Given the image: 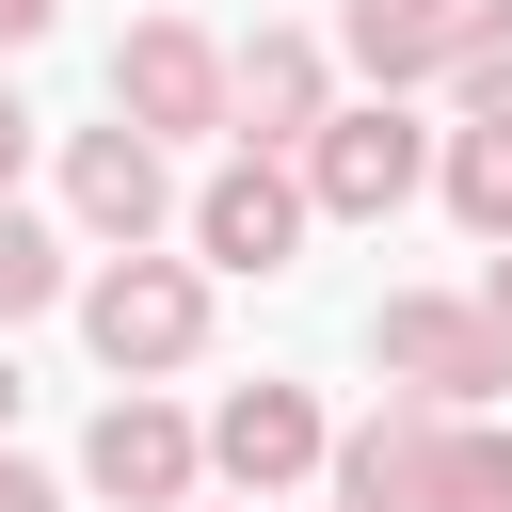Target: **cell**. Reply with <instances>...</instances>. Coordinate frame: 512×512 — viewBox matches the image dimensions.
I'll use <instances>...</instances> for the list:
<instances>
[{
	"instance_id": "cell-1",
	"label": "cell",
	"mask_w": 512,
	"mask_h": 512,
	"mask_svg": "<svg viewBox=\"0 0 512 512\" xmlns=\"http://www.w3.org/2000/svg\"><path fill=\"white\" fill-rule=\"evenodd\" d=\"M64 304H80V336H96V368H112V384H176V368L208 352V272H192V256H160V240L96 256Z\"/></svg>"
},
{
	"instance_id": "cell-2",
	"label": "cell",
	"mask_w": 512,
	"mask_h": 512,
	"mask_svg": "<svg viewBox=\"0 0 512 512\" xmlns=\"http://www.w3.org/2000/svg\"><path fill=\"white\" fill-rule=\"evenodd\" d=\"M288 176H304L320 224H400V208L432 192V128H416L400 96H336V112L288 144Z\"/></svg>"
},
{
	"instance_id": "cell-3",
	"label": "cell",
	"mask_w": 512,
	"mask_h": 512,
	"mask_svg": "<svg viewBox=\"0 0 512 512\" xmlns=\"http://www.w3.org/2000/svg\"><path fill=\"white\" fill-rule=\"evenodd\" d=\"M368 368L416 384V400H448V416H480L512 384V336L480 320V288H384L368 304Z\"/></svg>"
},
{
	"instance_id": "cell-4",
	"label": "cell",
	"mask_w": 512,
	"mask_h": 512,
	"mask_svg": "<svg viewBox=\"0 0 512 512\" xmlns=\"http://www.w3.org/2000/svg\"><path fill=\"white\" fill-rule=\"evenodd\" d=\"M176 224H192V272L224 288V272H288L320 208H304V176H288L272 144H224V160H208V176L176 192Z\"/></svg>"
},
{
	"instance_id": "cell-5",
	"label": "cell",
	"mask_w": 512,
	"mask_h": 512,
	"mask_svg": "<svg viewBox=\"0 0 512 512\" xmlns=\"http://www.w3.org/2000/svg\"><path fill=\"white\" fill-rule=\"evenodd\" d=\"M80 496H112V512H176V496H208V432H192L160 384H112L96 432H80Z\"/></svg>"
},
{
	"instance_id": "cell-6",
	"label": "cell",
	"mask_w": 512,
	"mask_h": 512,
	"mask_svg": "<svg viewBox=\"0 0 512 512\" xmlns=\"http://www.w3.org/2000/svg\"><path fill=\"white\" fill-rule=\"evenodd\" d=\"M112 112H128L144 144H208V128H224V32L128 16V32H112Z\"/></svg>"
},
{
	"instance_id": "cell-7",
	"label": "cell",
	"mask_w": 512,
	"mask_h": 512,
	"mask_svg": "<svg viewBox=\"0 0 512 512\" xmlns=\"http://www.w3.org/2000/svg\"><path fill=\"white\" fill-rule=\"evenodd\" d=\"M320 496L336 512H448V400H384V416H352L336 448H320Z\"/></svg>"
},
{
	"instance_id": "cell-8",
	"label": "cell",
	"mask_w": 512,
	"mask_h": 512,
	"mask_svg": "<svg viewBox=\"0 0 512 512\" xmlns=\"http://www.w3.org/2000/svg\"><path fill=\"white\" fill-rule=\"evenodd\" d=\"M64 224H80L96 256L160 240V224H176V144H144L128 112H112V128H64Z\"/></svg>"
},
{
	"instance_id": "cell-9",
	"label": "cell",
	"mask_w": 512,
	"mask_h": 512,
	"mask_svg": "<svg viewBox=\"0 0 512 512\" xmlns=\"http://www.w3.org/2000/svg\"><path fill=\"white\" fill-rule=\"evenodd\" d=\"M192 432H208V480H224V496H256V512H272V496H304V480H320V448H336V416H320L304 384H224V416H192Z\"/></svg>"
},
{
	"instance_id": "cell-10",
	"label": "cell",
	"mask_w": 512,
	"mask_h": 512,
	"mask_svg": "<svg viewBox=\"0 0 512 512\" xmlns=\"http://www.w3.org/2000/svg\"><path fill=\"white\" fill-rule=\"evenodd\" d=\"M320 112H336V48L288 32V16H256V48H224V144H272L288 160Z\"/></svg>"
},
{
	"instance_id": "cell-11",
	"label": "cell",
	"mask_w": 512,
	"mask_h": 512,
	"mask_svg": "<svg viewBox=\"0 0 512 512\" xmlns=\"http://www.w3.org/2000/svg\"><path fill=\"white\" fill-rule=\"evenodd\" d=\"M448 32H464V0H336V48L368 64V96H416L448 64Z\"/></svg>"
},
{
	"instance_id": "cell-12",
	"label": "cell",
	"mask_w": 512,
	"mask_h": 512,
	"mask_svg": "<svg viewBox=\"0 0 512 512\" xmlns=\"http://www.w3.org/2000/svg\"><path fill=\"white\" fill-rule=\"evenodd\" d=\"M432 80H448V112H464V128H512V0H464V32H448V64H432Z\"/></svg>"
},
{
	"instance_id": "cell-13",
	"label": "cell",
	"mask_w": 512,
	"mask_h": 512,
	"mask_svg": "<svg viewBox=\"0 0 512 512\" xmlns=\"http://www.w3.org/2000/svg\"><path fill=\"white\" fill-rule=\"evenodd\" d=\"M432 192H448L464 240H512V128H448L432 144Z\"/></svg>"
},
{
	"instance_id": "cell-14",
	"label": "cell",
	"mask_w": 512,
	"mask_h": 512,
	"mask_svg": "<svg viewBox=\"0 0 512 512\" xmlns=\"http://www.w3.org/2000/svg\"><path fill=\"white\" fill-rule=\"evenodd\" d=\"M64 288H80V256H64V224H32V208L0 192V336H16V320H48Z\"/></svg>"
},
{
	"instance_id": "cell-15",
	"label": "cell",
	"mask_w": 512,
	"mask_h": 512,
	"mask_svg": "<svg viewBox=\"0 0 512 512\" xmlns=\"http://www.w3.org/2000/svg\"><path fill=\"white\" fill-rule=\"evenodd\" d=\"M448 512H512V432L496 416H448Z\"/></svg>"
},
{
	"instance_id": "cell-16",
	"label": "cell",
	"mask_w": 512,
	"mask_h": 512,
	"mask_svg": "<svg viewBox=\"0 0 512 512\" xmlns=\"http://www.w3.org/2000/svg\"><path fill=\"white\" fill-rule=\"evenodd\" d=\"M0 512H64V480H48V464H16V432H0Z\"/></svg>"
},
{
	"instance_id": "cell-17",
	"label": "cell",
	"mask_w": 512,
	"mask_h": 512,
	"mask_svg": "<svg viewBox=\"0 0 512 512\" xmlns=\"http://www.w3.org/2000/svg\"><path fill=\"white\" fill-rule=\"evenodd\" d=\"M16 176H32V96L0 80V192H16Z\"/></svg>"
},
{
	"instance_id": "cell-18",
	"label": "cell",
	"mask_w": 512,
	"mask_h": 512,
	"mask_svg": "<svg viewBox=\"0 0 512 512\" xmlns=\"http://www.w3.org/2000/svg\"><path fill=\"white\" fill-rule=\"evenodd\" d=\"M48 32H64V0H0V64H16V48H48Z\"/></svg>"
},
{
	"instance_id": "cell-19",
	"label": "cell",
	"mask_w": 512,
	"mask_h": 512,
	"mask_svg": "<svg viewBox=\"0 0 512 512\" xmlns=\"http://www.w3.org/2000/svg\"><path fill=\"white\" fill-rule=\"evenodd\" d=\"M480 256H496V272H480V320L512 336V240H480Z\"/></svg>"
},
{
	"instance_id": "cell-20",
	"label": "cell",
	"mask_w": 512,
	"mask_h": 512,
	"mask_svg": "<svg viewBox=\"0 0 512 512\" xmlns=\"http://www.w3.org/2000/svg\"><path fill=\"white\" fill-rule=\"evenodd\" d=\"M0 432H16V352H0Z\"/></svg>"
},
{
	"instance_id": "cell-21",
	"label": "cell",
	"mask_w": 512,
	"mask_h": 512,
	"mask_svg": "<svg viewBox=\"0 0 512 512\" xmlns=\"http://www.w3.org/2000/svg\"><path fill=\"white\" fill-rule=\"evenodd\" d=\"M176 512H256V496H176Z\"/></svg>"
}]
</instances>
